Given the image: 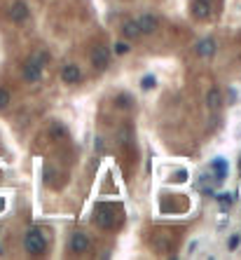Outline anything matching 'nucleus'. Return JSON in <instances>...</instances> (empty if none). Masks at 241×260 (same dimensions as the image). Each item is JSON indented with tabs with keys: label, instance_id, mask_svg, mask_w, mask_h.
Masks as SVG:
<instances>
[{
	"label": "nucleus",
	"instance_id": "obj_10",
	"mask_svg": "<svg viewBox=\"0 0 241 260\" xmlns=\"http://www.w3.org/2000/svg\"><path fill=\"white\" fill-rule=\"evenodd\" d=\"M194 19H208L211 17V0H192Z\"/></svg>",
	"mask_w": 241,
	"mask_h": 260
},
{
	"label": "nucleus",
	"instance_id": "obj_19",
	"mask_svg": "<svg viewBox=\"0 0 241 260\" xmlns=\"http://www.w3.org/2000/svg\"><path fill=\"white\" fill-rule=\"evenodd\" d=\"M239 246V237H232V239H229V248H236Z\"/></svg>",
	"mask_w": 241,
	"mask_h": 260
},
{
	"label": "nucleus",
	"instance_id": "obj_17",
	"mask_svg": "<svg viewBox=\"0 0 241 260\" xmlns=\"http://www.w3.org/2000/svg\"><path fill=\"white\" fill-rule=\"evenodd\" d=\"M115 52H117V54H127L129 45H127V42H117V45H115Z\"/></svg>",
	"mask_w": 241,
	"mask_h": 260
},
{
	"label": "nucleus",
	"instance_id": "obj_11",
	"mask_svg": "<svg viewBox=\"0 0 241 260\" xmlns=\"http://www.w3.org/2000/svg\"><path fill=\"white\" fill-rule=\"evenodd\" d=\"M120 31H122V35H124L127 40H136V38H141V31H138V26H136V19H127L120 26Z\"/></svg>",
	"mask_w": 241,
	"mask_h": 260
},
{
	"label": "nucleus",
	"instance_id": "obj_8",
	"mask_svg": "<svg viewBox=\"0 0 241 260\" xmlns=\"http://www.w3.org/2000/svg\"><path fill=\"white\" fill-rule=\"evenodd\" d=\"M215 49H218V45H215L213 38H204V40L197 42V47H194V52L201 56V59H211V56L215 54Z\"/></svg>",
	"mask_w": 241,
	"mask_h": 260
},
{
	"label": "nucleus",
	"instance_id": "obj_15",
	"mask_svg": "<svg viewBox=\"0 0 241 260\" xmlns=\"http://www.w3.org/2000/svg\"><path fill=\"white\" fill-rule=\"evenodd\" d=\"M10 106V92L5 87H0V110Z\"/></svg>",
	"mask_w": 241,
	"mask_h": 260
},
{
	"label": "nucleus",
	"instance_id": "obj_12",
	"mask_svg": "<svg viewBox=\"0 0 241 260\" xmlns=\"http://www.w3.org/2000/svg\"><path fill=\"white\" fill-rule=\"evenodd\" d=\"M211 169H213V178L215 181H218V183H222V181H225V176H227V162H225V159H213V162H211Z\"/></svg>",
	"mask_w": 241,
	"mask_h": 260
},
{
	"label": "nucleus",
	"instance_id": "obj_4",
	"mask_svg": "<svg viewBox=\"0 0 241 260\" xmlns=\"http://www.w3.org/2000/svg\"><path fill=\"white\" fill-rule=\"evenodd\" d=\"M136 26H138L141 35H150V33H154V31L159 28V19H157L154 14H150V12L138 14V17H136Z\"/></svg>",
	"mask_w": 241,
	"mask_h": 260
},
{
	"label": "nucleus",
	"instance_id": "obj_6",
	"mask_svg": "<svg viewBox=\"0 0 241 260\" xmlns=\"http://www.w3.org/2000/svg\"><path fill=\"white\" fill-rule=\"evenodd\" d=\"M89 248H92V239H89L85 232H73V237H70V251L77 255L87 253Z\"/></svg>",
	"mask_w": 241,
	"mask_h": 260
},
{
	"label": "nucleus",
	"instance_id": "obj_13",
	"mask_svg": "<svg viewBox=\"0 0 241 260\" xmlns=\"http://www.w3.org/2000/svg\"><path fill=\"white\" fill-rule=\"evenodd\" d=\"M206 106L211 110H218L222 106V94H220V89L218 87H213L211 92H208V96H206Z\"/></svg>",
	"mask_w": 241,
	"mask_h": 260
},
{
	"label": "nucleus",
	"instance_id": "obj_7",
	"mask_svg": "<svg viewBox=\"0 0 241 260\" xmlns=\"http://www.w3.org/2000/svg\"><path fill=\"white\" fill-rule=\"evenodd\" d=\"M61 80H63V84H80L82 82L80 66H75V63L63 66V68H61Z\"/></svg>",
	"mask_w": 241,
	"mask_h": 260
},
{
	"label": "nucleus",
	"instance_id": "obj_3",
	"mask_svg": "<svg viewBox=\"0 0 241 260\" xmlns=\"http://www.w3.org/2000/svg\"><path fill=\"white\" fill-rule=\"evenodd\" d=\"M28 17H31V10H28V5L24 0H14L12 5H10V19H12V24L24 26L28 21Z\"/></svg>",
	"mask_w": 241,
	"mask_h": 260
},
{
	"label": "nucleus",
	"instance_id": "obj_2",
	"mask_svg": "<svg viewBox=\"0 0 241 260\" xmlns=\"http://www.w3.org/2000/svg\"><path fill=\"white\" fill-rule=\"evenodd\" d=\"M24 248H26L28 255H42L45 248H47V239L42 234L40 227H31L26 234H24Z\"/></svg>",
	"mask_w": 241,
	"mask_h": 260
},
{
	"label": "nucleus",
	"instance_id": "obj_14",
	"mask_svg": "<svg viewBox=\"0 0 241 260\" xmlns=\"http://www.w3.org/2000/svg\"><path fill=\"white\" fill-rule=\"evenodd\" d=\"M49 136H54V138H63V136H66V127H63V124H59V122L49 124Z\"/></svg>",
	"mask_w": 241,
	"mask_h": 260
},
{
	"label": "nucleus",
	"instance_id": "obj_9",
	"mask_svg": "<svg viewBox=\"0 0 241 260\" xmlns=\"http://www.w3.org/2000/svg\"><path fill=\"white\" fill-rule=\"evenodd\" d=\"M94 223L99 227H106V230H110V227L115 225V213L110 211V209H99V211L94 213Z\"/></svg>",
	"mask_w": 241,
	"mask_h": 260
},
{
	"label": "nucleus",
	"instance_id": "obj_16",
	"mask_svg": "<svg viewBox=\"0 0 241 260\" xmlns=\"http://www.w3.org/2000/svg\"><path fill=\"white\" fill-rule=\"evenodd\" d=\"M141 87H143V89H152V87H154V77H152V75H145V77L141 80Z\"/></svg>",
	"mask_w": 241,
	"mask_h": 260
},
{
	"label": "nucleus",
	"instance_id": "obj_1",
	"mask_svg": "<svg viewBox=\"0 0 241 260\" xmlns=\"http://www.w3.org/2000/svg\"><path fill=\"white\" fill-rule=\"evenodd\" d=\"M45 61H47V52H40V54L31 56V59L24 63V68H21V77H24L26 82H31V84L40 82L42 66H45Z\"/></svg>",
	"mask_w": 241,
	"mask_h": 260
},
{
	"label": "nucleus",
	"instance_id": "obj_18",
	"mask_svg": "<svg viewBox=\"0 0 241 260\" xmlns=\"http://www.w3.org/2000/svg\"><path fill=\"white\" fill-rule=\"evenodd\" d=\"M117 103H120V106H127V108H129V106H131V96H129V94L120 96V101H117Z\"/></svg>",
	"mask_w": 241,
	"mask_h": 260
},
{
	"label": "nucleus",
	"instance_id": "obj_5",
	"mask_svg": "<svg viewBox=\"0 0 241 260\" xmlns=\"http://www.w3.org/2000/svg\"><path fill=\"white\" fill-rule=\"evenodd\" d=\"M92 66L96 70H106L110 66V52H108L106 45H96L92 49Z\"/></svg>",
	"mask_w": 241,
	"mask_h": 260
}]
</instances>
